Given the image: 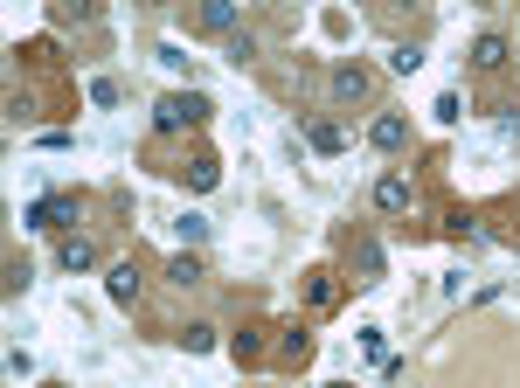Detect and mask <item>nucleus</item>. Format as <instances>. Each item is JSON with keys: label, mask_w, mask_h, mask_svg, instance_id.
<instances>
[{"label": "nucleus", "mask_w": 520, "mask_h": 388, "mask_svg": "<svg viewBox=\"0 0 520 388\" xmlns=\"http://www.w3.org/2000/svg\"><path fill=\"white\" fill-rule=\"evenodd\" d=\"M202 111H208V104L195 98V91H187V98H160L153 104V132H181V125H195Z\"/></svg>", "instance_id": "obj_1"}, {"label": "nucleus", "mask_w": 520, "mask_h": 388, "mask_svg": "<svg viewBox=\"0 0 520 388\" xmlns=\"http://www.w3.org/2000/svg\"><path fill=\"white\" fill-rule=\"evenodd\" d=\"M56 263H63V271H91V263H98L91 236H63V243H56Z\"/></svg>", "instance_id": "obj_2"}, {"label": "nucleus", "mask_w": 520, "mask_h": 388, "mask_svg": "<svg viewBox=\"0 0 520 388\" xmlns=\"http://www.w3.org/2000/svg\"><path fill=\"white\" fill-rule=\"evenodd\" d=\"M139 291H146L139 263H111V298H118V306H139Z\"/></svg>", "instance_id": "obj_3"}, {"label": "nucleus", "mask_w": 520, "mask_h": 388, "mask_svg": "<svg viewBox=\"0 0 520 388\" xmlns=\"http://www.w3.org/2000/svg\"><path fill=\"white\" fill-rule=\"evenodd\" d=\"M375 208H382V215H403V208H410V181H403V174L375 181Z\"/></svg>", "instance_id": "obj_4"}, {"label": "nucleus", "mask_w": 520, "mask_h": 388, "mask_svg": "<svg viewBox=\"0 0 520 388\" xmlns=\"http://www.w3.org/2000/svg\"><path fill=\"white\" fill-rule=\"evenodd\" d=\"M334 98L340 104H361L368 98V70H334Z\"/></svg>", "instance_id": "obj_5"}, {"label": "nucleus", "mask_w": 520, "mask_h": 388, "mask_svg": "<svg viewBox=\"0 0 520 388\" xmlns=\"http://www.w3.org/2000/svg\"><path fill=\"white\" fill-rule=\"evenodd\" d=\"M472 63H479V70H499V63H507V35H479V42H472Z\"/></svg>", "instance_id": "obj_6"}, {"label": "nucleus", "mask_w": 520, "mask_h": 388, "mask_svg": "<svg viewBox=\"0 0 520 388\" xmlns=\"http://www.w3.org/2000/svg\"><path fill=\"white\" fill-rule=\"evenodd\" d=\"M403 139H410V125H403V118H375V146H382V153H395V146H403Z\"/></svg>", "instance_id": "obj_7"}, {"label": "nucleus", "mask_w": 520, "mask_h": 388, "mask_svg": "<svg viewBox=\"0 0 520 388\" xmlns=\"http://www.w3.org/2000/svg\"><path fill=\"white\" fill-rule=\"evenodd\" d=\"M306 139L319 146V153H340V146H347V132H340V125H326V118H319V125H306Z\"/></svg>", "instance_id": "obj_8"}, {"label": "nucleus", "mask_w": 520, "mask_h": 388, "mask_svg": "<svg viewBox=\"0 0 520 388\" xmlns=\"http://www.w3.org/2000/svg\"><path fill=\"white\" fill-rule=\"evenodd\" d=\"M167 278H174V285H202V257H187V250H181V257H174V263H167Z\"/></svg>", "instance_id": "obj_9"}, {"label": "nucleus", "mask_w": 520, "mask_h": 388, "mask_svg": "<svg viewBox=\"0 0 520 388\" xmlns=\"http://www.w3.org/2000/svg\"><path fill=\"white\" fill-rule=\"evenodd\" d=\"M202 28H215V35H222V28H236V7H230V0H215V7H202Z\"/></svg>", "instance_id": "obj_10"}, {"label": "nucleus", "mask_w": 520, "mask_h": 388, "mask_svg": "<svg viewBox=\"0 0 520 388\" xmlns=\"http://www.w3.org/2000/svg\"><path fill=\"white\" fill-rule=\"evenodd\" d=\"M181 340H187V354H208V347H215V333H208V326H187Z\"/></svg>", "instance_id": "obj_11"}, {"label": "nucleus", "mask_w": 520, "mask_h": 388, "mask_svg": "<svg viewBox=\"0 0 520 388\" xmlns=\"http://www.w3.org/2000/svg\"><path fill=\"white\" fill-rule=\"evenodd\" d=\"M326 388H354V382H326Z\"/></svg>", "instance_id": "obj_12"}, {"label": "nucleus", "mask_w": 520, "mask_h": 388, "mask_svg": "<svg viewBox=\"0 0 520 388\" xmlns=\"http://www.w3.org/2000/svg\"><path fill=\"white\" fill-rule=\"evenodd\" d=\"M49 388H63V382H49Z\"/></svg>", "instance_id": "obj_13"}]
</instances>
